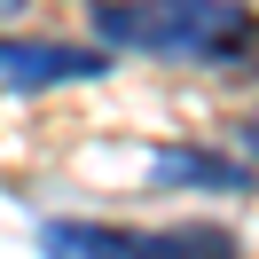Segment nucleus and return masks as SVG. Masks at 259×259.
<instances>
[{
  "mask_svg": "<svg viewBox=\"0 0 259 259\" xmlns=\"http://www.w3.org/2000/svg\"><path fill=\"white\" fill-rule=\"evenodd\" d=\"M95 48H142L181 63H251L259 16L236 0H87Z\"/></svg>",
  "mask_w": 259,
  "mask_h": 259,
  "instance_id": "1",
  "label": "nucleus"
},
{
  "mask_svg": "<svg viewBox=\"0 0 259 259\" xmlns=\"http://www.w3.org/2000/svg\"><path fill=\"white\" fill-rule=\"evenodd\" d=\"M48 259H243L236 236L212 220H181V228H95V220H48L39 228Z\"/></svg>",
  "mask_w": 259,
  "mask_h": 259,
  "instance_id": "2",
  "label": "nucleus"
},
{
  "mask_svg": "<svg viewBox=\"0 0 259 259\" xmlns=\"http://www.w3.org/2000/svg\"><path fill=\"white\" fill-rule=\"evenodd\" d=\"M110 48H71V39H0V87L8 95H48L71 79H102Z\"/></svg>",
  "mask_w": 259,
  "mask_h": 259,
  "instance_id": "3",
  "label": "nucleus"
},
{
  "mask_svg": "<svg viewBox=\"0 0 259 259\" xmlns=\"http://www.w3.org/2000/svg\"><path fill=\"white\" fill-rule=\"evenodd\" d=\"M149 181H157V189H228V196H243L251 189V165L228 157V149L165 142V149H149Z\"/></svg>",
  "mask_w": 259,
  "mask_h": 259,
  "instance_id": "4",
  "label": "nucleus"
},
{
  "mask_svg": "<svg viewBox=\"0 0 259 259\" xmlns=\"http://www.w3.org/2000/svg\"><path fill=\"white\" fill-rule=\"evenodd\" d=\"M243 149H251V157H259V126H243Z\"/></svg>",
  "mask_w": 259,
  "mask_h": 259,
  "instance_id": "5",
  "label": "nucleus"
},
{
  "mask_svg": "<svg viewBox=\"0 0 259 259\" xmlns=\"http://www.w3.org/2000/svg\"><path fill=\"white\" fill-rule=\"evenodd\" d=\"M16 8H24V0H0V16H16Z\"/></svg>",
  "mask_w": 259,
  "mask_h": 259,
  "instance_id": "6",
  "label": "nucleus"
}]
</instances>
